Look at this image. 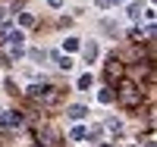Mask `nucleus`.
I'll list each match as a JSON object with an SVG mask.
<instances>
[{"label":"nucleus","instance_id":"1","mask_svg":"<svg viewBox=\"0 0 157 147\" xmlns=\"http://www.w3.org/2000/svg\"><path fill=\"white\" fill-rule=\"evenodd\" d=\"M120 100H123L126 106H135V103H138V88H135V85H123Z\"/></svg>","mask_w":157,"mask_h":147},{"label":"nucleus","instance_id":"2","mask_svg":"<svg viewBox=\"0 0 157 147\" xmlns=\"http://www.w3.org/2000/svg\"><path fill=\"white\" fill-rule=\"evenodd\" d=\"M19 122H22L19 113H3V119H0V125H19Z\"/></svg>","mask_w":157,"mask_h":147},{"label":"nucleus","instance_id":"3","mask_svg":"<svg viewBox=\"0 0 157 147\" xmlns=\"http://www.w3.org/2000/svg\"><path fill=\"white\" fill-rule=\"evenodd\" d=\"M66 113H69L72 119H82V116H85L88 110H85V106H69V110H66Z\"/></svg>","mask_w":157,"mask_h":147},{"label":"nucleus","instance_id":"4","mask_svg":"<svg viewBox=\"0 0 157 147\" xmlns=\"http://www.w3.org/2000/svg\"><path fill=\"white\" fill-rule=\"evenodd\" d=\"M19 22L25 25V28H29V25H35V16H29V13H22V16H19Z\"/></svg>","mask_w":157,"mask_h":147},{"label":"nucleus","instance_id":"5","mask_svg":"<svg viewBox=\"0 0 157 147\" xmlns=\"http://www.w3.org/2000/svg\"><path fill=\"white\" fill-rule=\"evenodd\" d=\"M57 63H60V69H72V60L69 57H57Z\"/></svg>","mask_w":157,"mask_h":147},{"label":"nucleus","instance_id":"6","mask_svg":"<svg viewBox=\"0 0 157 147\" xmlns=\"http://www.w3.org/2000/svg\"><path fill=\"white\" fill-rule=\"evenodd\" d=\"M85 57H88V60H94V57H98V47H94V44H88V47H85Z\"/></svg>","mask_w":157,"mask_h":147},{"label":"nucleus","instance_id":"7","mask_svg":"<svg viewBox=\"0 0 157 147\" xmlns=\"http://www.w3.org/2000/svg\"><path fill=\"white\" fill-rule=\"evenodd\" d=\"M101 100H104V103H110V100H113V91H110V88H104V91H101Z\"/></svg>","mask_w":157,"mask_h":147},{"label":"nucleus","instance_id":"8","mask_svg":"<svg viewBox=\"0 0 157 147\" xmlns=\"http://www.w3.org/2000/svg\"><path fill=\"white\" fill-rule=\"evenodd\" d=\"M69 138H72V141H78V138H85V128H72V131H69Z\"/></svg>","mask_w":157,"mask_h":147},{"label":"nucleus","instance_id":"9","mask_svg":"<svg viewBox=\"0 0 157 147\" xmlns=\"http://www.w3.org/2000/svg\"><path fill=\"white\" fill-rule=\"evenodd\" d=\"M78 88H82V91L91 88V75H82V78H78Z\"/></svg>","mask_w":157,"mask_h":147},{"label":"nucleus","instance_id":"10","mask_svg":"<svg viewBox=\"0 0 157 147\" xmlns=\"http://www.w3.org/2000/svg\"><path fill=\"white\" fill-rule=\"evenodd\" d=\"M63 47H66V50H75V47H78V41H75V38H66V44H63Z\"/></svg>","mask_w":157,"mask_h":147},{"label":"nucleus","instance_id":"11","mask_svg":"<svg viewBox=\"0 0 157 147\" xmlns=\"http://www.w3.org/2000/svg\"><path fill=\"white\" fill-rule=\"evenodd\" d=\"M47 3H50V6H63V0H47Z\"/></svg>","mask_w":157,"mask_h":147}]
</instances>
